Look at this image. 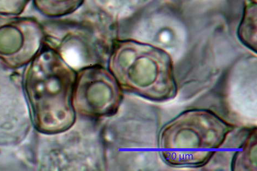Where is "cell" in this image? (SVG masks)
Returning <instances> with one entry per match:
<instances>
[{"mask_svg": "<svg viewBox=\"0 0 257 171\" xmlns=\"http://www.w3.org/2000/svg\"><path fill=\"white\" fill-rule=\"evenodd\" d=\"M121 88L108 68L101 64L77 70L73 102L76 112L90 118L115 115L123 100Z\"/></svg>", "mask_w": 257, "mask_h": 171, "instance_id": "277c9868", "label": "cell"}, {"mask_svg": "<svg viewBox=\"0 0 257 171\" xmlns=\"http://www.w3.org/2000/svg\"><path fill=\"white\" fill-rule=\"evenodd\" d=\"M107 64L123 92L156 102L175 96L171 58L157 46L135 39H117Z\"/></svg>", "mask_w": 257, "mask_h": 171, "instance_id": "7a4b0ae2", "label": "cell"}, {"mask_svg": "<svg viewBox=\"0 0 257 171\" xmlns=\"http://www.w3.org/2000/svg\"><path fill=\"white\" fill-rule=\"evenodd\" d=\"M77 72L45 44L27 66L23 86L36 128L47 134L63 132L76 119L73 102Z\"/></svg>", "mask_w": 257, "mask_h": 171, "instance_id": "6da1fadb", "label": "cell"}, {"mask_svg": "<svg viewBox=\"0 0 257 171\" xmlns=\"http://www.w3.org/2000/svg\"><path fill=\"white\" fill-rule=\"evenodd\" d=\"M232 128L214 114L190 110L166 126L161 136L163 148H217Z\"/></svg>", "mask_w": 257, "mask_h": 171, "instance_id": "5b68a950", "label": "cell"}, {"mask_svg": "<svg viewBox=\"0 0 257 171\" xmlns=\"http://www.w3.org/2000/svg\"><path fill=\"white\" fill-rule=\"evenodd\" d=\"M35 8L49 18H59L73 14L85 0H33Z\"/></svg>", "mask_w": 257, "mask_h": 171, "instance_id": "52a82bcc", "label": "cell"}, {"mask_svg": "<svg viewBox=\"0 0 257 171\" xmlns=\"http://www.w3.org/2000/svg\"><path fill=\"white\" fill-rule=\"evenodd\" d=\"M100 12L83 19L55 20L44 25L45 44L55 50L76 72L107 63L112 45L117 39V24Z\"/></svg>", "mask_w": 257, "mask_h": 171, "instance_id": "3957f363", "label": "cell"}, {"mask_svg": "<svg viewBox=\"0 0 257 171\" xmlns=\"http://www.w3.org/2000/svg\"><path fill=\"white\" fill-rule=\"evenodd\" d=\"M238 37L243 44L256 52V23H254L253 14L249 18L246 12L244 19L238 28Z\"/></svg>", "mask_w": 257, "mask_h": 171, "instance_id": "9c48e42d", "label": "cell"}, {"mask_svg": "<svg viewBox=\"0 0 257 171\" xmlns=\"http://www.w3.org/2000/svg\"><path fill=\"white\" fill-rule=\"evenodd\" d=\"M31 0H0V16H19Z\"/></svg>", "mask_w": 257, "mask_h": 171, "instance_id": "30bf717a", "label": "cell"}, {"mask_svg": "<svg viewBox=\"0 0 257 171\" xmlns=\"http://www.w3.org/2000/svg\"><path fill=\"white\" fill-rule=\"evenodd\" d=\"M44 26L33 17L0 16V62L10 68L27 66L45 44Z\"/></svg>", "mask_w": 257, "mask_h": 171, "instance_id": "8992f818", "label": "cell"}, {"mask_svg": "<svg viewBox=\"0 0 257 171\" xmlns=\"http://www.w3.org/2000/svg\"><path fill=\"white\" fill-rule=\"evenodd\" d=\"M214 152H163L161 155L171 166L200 167L210 160Z\"/></svg>", "mask_w": 257, "mask_h": 171, "instance_id": "ba28073f", "label": "cell"}]
</instances>
